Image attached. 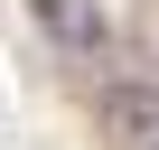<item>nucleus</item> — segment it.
Wrapping results in <instances>:
<instances>
[{
	"instance_id": "1",
	"label": "nucleus",
	"mask_w": 159,
	"mask_h": 150,
	"mask_svg": "<svg viewBox=\"0 0 159 150\" xmlns=\"http://www.w3.org/2000/svg\"><path fill=\"white\" fill-rule=\"evenodd\" d=\"M94 131L122 141V150H150L159 141V75H103L94 85Z\"/></svg>"
},
{
	"instance_id": "2",
	"label": "nucleus",
	"mask_w": 159,
	"mask_h": 150,
	"mask_svg": "<svg viewBox=\"0 0 159 150\" xmlns=\"http://www.w3.org/2000/svg\"><path fill=\"white\" fill-rule=\"evenodd\" d=\"M38 19H47V38L75 47V56H103V47H112V19L94 10V0H38Z\"/></svg>"
},
{
	"instance_id": "3",
	"label": "nucleus",
	"mask_w": 159,
	"mask_h": 150,
	"mask_svg": "<svg viewBox=\"0 0 159 150\" xmlns=\"http://www.w3.org/2000/svg\"><path fill=\"white\" fill-rule=\"evenodd\" d=\"M150 150H159V141H150Z\"/></svg>"
}]
</instances>
